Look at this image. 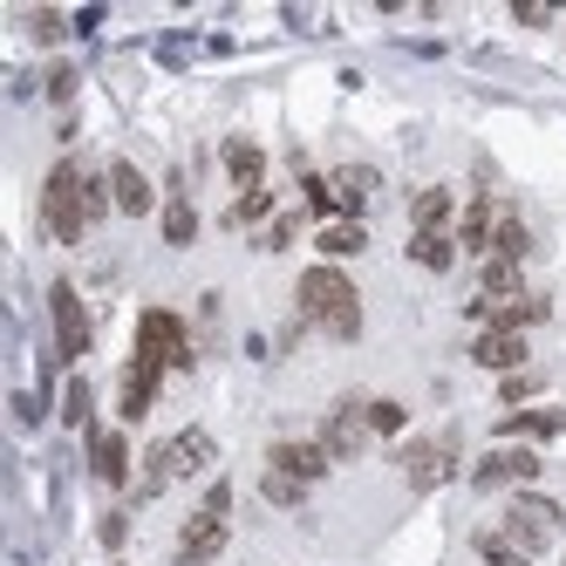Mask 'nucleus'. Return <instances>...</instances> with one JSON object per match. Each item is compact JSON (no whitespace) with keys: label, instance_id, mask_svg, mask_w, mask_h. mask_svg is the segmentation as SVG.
<instances>
[{"label":"nucleus","instance_id":"nucleus-1","mask_svg":"<svg viewBox=\"0 0 566 566\" xmlns=\"http://www.w3.org/2000/svg\"><path fill=\"white\" fill-rule=\"evenodd\" d=\"M109 206H116V198H109V171L96 178V171H83V165L62 157V165L49 171V185H42V232L55 239V247H83L90 226Z\"/></svg>","mask_w":566,"mask_h":566},{"label":"nucleus","instance_id":"nucleus-2","mask_svg":"<svg viewBox=\"0 0 566 566\" xmlns=\"http://www.w3.org/2000/svg\"><path fill=\"white\" fill-rule=\"evenodd\" d=\"M301 321L321 335H335V342H355L361 335V294H355V280L342 266H307L301 273Z\"/></svg>","mask_w":566,"mask_h":566},{"label":"nucleus","instance_id":"nucleus-3","mask_svg":"<svg viewBox=\"0 0 566 566\" xmlns=\"http://www.w3.org/2000/svg\"><path fill=\"white\" fill-rule=\"evenodd\" d=\"M212 464V430H178V437H165V443H150V458H144V492H165L171 478H198Z\"/></svg>","mask_w":566,"mask_h":566},{"label":"nucleus","instance_id":"nucleus-4","mask_svg":"<svg viewBox=\"0 0 566 566\" xmlns=\"http://www.w3.org/2000/svg\"><path fill=\"white\" fill-rule=\"evenodd\" d=\"M499 533L512 539V546H525V553H546L559 533H566V505H553V499H539V492H518L512 505H505V525Z\"/></svg>","mask_w":566,"mask_h":566},{"label":"nucleus","instance_id":"nucleus-5","mask_svg":"<svg viewBox=\"0 0 566 566\" xmlns=\"http://www.w3.org/2000/svg\"><path fill=\"white\" fill-rule=\"evenodd\" d=\"M137 361H150V369H191V342H185V321L171 307H144L137 321Z\"/></svg>","mask_w":566,"mask_h":566},{"label":"nucleus","instance_id":"nucleus-6","mask_svg":"<svg viewBox=\"0 0 566 566\" xmlns=\"http://www.w3.org/2000/svg\"><path fill=\"white\" fill-rule=\"evenodd\" d=\"M396 464L410 478V492H437V484H451V471H458V443L451 437H417V443L396 451Z\"/></svg>","mask_w":566,"mask_h":566},{"label":"nucleus","instance_id":"nucleus-7","mask_svg":"<svg viewBox=\"0 0 566 566\" xmlns=\"http://www.w3.org/2000/svg\"><path fill=\"white\" fill-rule=\"evenodd\" d=\"M314 443H321L335 464H342V458H361V443H369V396H342Z\"/></svg>","mask_w":566,"mask_h":566},{"label":"nucleus","instance_id":"nucleus-8","mask_svg":"<svg viewBox=\"0 0 566 566\" xmlns=\"http://www.w3.org/2000/svg\"><path fill=\"white\" fill-rule=\"evenodd\" d=\"M49 314H55V348H62V361H83L90 355V314H83V294H75L69 280H55V287H49Z\"/></svg>","mask_w":566,"mask_h":566},{"label":"nucleus","instance_id":"nucleus-9","mask_svg":"<svg viewBox=\"0 0 566 566\" xmlns=\"http://www.w3.org/2000/svg\"><path fill=\"white\" fill-rule=\"evenodd\" d=\"M226 533H232V518L198 505V512L185 518V533H178V566H212V559L226 553Z\"/></svg>","mask_w":566,"mask_h":566},{"label":"nucleus","instance_id":"nucleus-10","mask_svg":"<svg viewBox=\"0 0 566 566\" xmlns=\"http://www.w3.org/2000/svg\"><path fill=\"white\" fill-rule=\"evenodd\" d=\"M328 451H321V443H301V437H280L273 443V451H266V471H280V478H294V484H307V492H314V484L321 478H328Z\"/></svg>","mask_w":566,"mask_h":566},{"label":"nucleus","instance_id":"nucleus-11","mask_svg":"<svg viewBox=\"0 0 566 566\" xmlns=\"http://www.w3.org/2000/svg\"><path fill=\"white\" fill-rule=\"evenodd\" d=\"M533 478H539V451H525V443H505V451L478 458V471H471L478 492H499V484H533Z\"/></svg>","mask_w":566,"mask_h":566},{"label":"nucleus","instance_id":"nucleus-12","mask_svg":"<svg viewBox=\"0 0 566 566\" xmlns=\"http://www.w3.org/2000/svg\"><path fill=\"white\" fill-rule=\"evenodd\" d=\"M90 471H96V484L124 492V478H130V443H124V430H90Z\"/></svg>","mask_w":566,"mask_h":566},{"label":"nucleus","instance_id":"nucleus-13","mask_svg":"<svg viewBox=\"0 0 566 566\" xmlns=\"http://www.w3.org/2000/svg\"><path fill=\"white\" fill-rule=\"evenodd\" d=\"M219 165H226V178L239 185V198H247V191H260V185H266V150H260L253 137H226V150H219Z\"/></svg>","mask_w":566,"mask_h":566},{"label":"nucleus","instance_id":"nucleus-14","mask_svg":"<svg viewBox=\"0 0 566 566\" xmlns=\"http://www.w3.org/2000/svg\"><path fill=\"white\" fill-rule=\"evenodd\" d=\"M109 198H116V212H124V219H150V206H157L150 178H144L137 165H124V157L109 165Z\"/></svg>","mask_w":566,"mask_h":566},{"label":"nucleus","instance_id":"nucleus-15","mask_svg":"<svg viewBox=\"0 0 566 566\" xmlns=\"http://www.w3.org/2000/svg\"><path fill=\"white\" fill-rule=\"evenodd\" d=\"M471 361H478V369H512V376H518V361H525V335L484 328V335L471 342Z\"/></svg>","mask_w":566,"mask_h":566},{"label":"nucleus","instance_id":"nucleus-16","mask_svg":"<svg viewBox=\"0 0 566 566\" xmlns=\"http://www.w3.org/2000/svg\"><path fill=\"white\" fill-rule=\"evenodd\" d=\"M492 232H499L492 198H471L464 219H458V247H464V253H492Z\"/></svg>","mask_w":566,"mask_h":566},{"label":"nucleus","instance_id":"nucleus-17","mask_svg":"<svg viewBox=\"0 0 566 566\" xmlns=\"http://www.w3.org/2000/svg\"><path fill=\"white\" fill-rule=\"evenodd\" d=\"M157 382H165V369H150V361L130 355V369H124V417H130V423L157 402Z\"/></svg>","mask_w":566,"mask_h":566},{"label":"nucleus","instance_id":"nucleus-18","mask_svg":"<svg viewBox=\"0 0 566 566\" xmlns=\"http://www.w3.org/2000/svg\"><path fill=\"white\" fill-rule=\"evenodd\" d=\"M451 212H458V206H451V191H443V185H423V191L410 198V226H417V232H451Z\"/></svg>","mask_w":566,"mask_h":566},{"label":"nucleus","instance_id":"nucleus-19","mask_svg":"<svg viewBox=\"0 0 566 566\" xmlns=\"http://www.w3.org/2000/svg\"><path fill=\"white\" fill-rule=\"evenodd\" d=\"M492 314V328H505V335H525L533 321H546L553 314V301L546 294H518V301H505V307H484Z\"/></svg>","mask_w":566,"mask_h":566},{"label":"nucleus","instance_id":"nucleus-20","mask_svg":"<svg viewBox=\"0 0 566 566\" xmlns=\"http://www.w3.org/2000/svg\"><path fill=\"white\" fill-rule=\"evenodd\" d=\"M566 430V410H512L505 423H499V437H525V443H546V437H559Z\"/></svg>","mask_w":566,"mask_h":566},{"label":"nucleus","instance_id":"nucleus-21","mask_svg":"<svg viewBox=\"0 0 566 566\" xmlns=\"http://www.w3.org/2000/svg\"><path fill=\"white\" fill-rule=\"evenodd\" d=\"M410 260H417L423 273H451V260H458V232H410Z\"/></svg>","mask_w":566,"mask_h":566},{"label":"nucleus","instance_id":"nucleus-22","mask_svg":"<svg viewBox=\"0 0 566 566\" xmlns=\"http://www.w3.org/2000/svg\"><path fill=\"white\" fill-rule=\"evenodd\" d=\"M471 546H478V559H484V566H533V553L512 546V539L499 533V525H484V533H478Z\"/></svg>","mask_w":566,"mask_h":566},{"label":"nucleus","instance_id":"nucleus-23","mask_svg":"<svg viewBox=\"0 0 566 566\" xmlns=\"http://www.w3.org/2000/svg\"><path fill=\"white\" fill-rule=\"evenodd\" d=\"M525 253H533V232H525V219H499V232H492V260H505V266H518Z\"/></svg>","mask_w":566,"mask_h":566},{"label":"nucleus","instance_id":"nucleus-24","mask_svg":"<svg viewBox=\"0 0 566 566\" xmlns=\"http://www.w3.org/2000/svg\"><path fill=\"white\" fill-rule=\"evenodd\" d=\"M314 239H321V253H328V260H348V253H361V247H369V232H361L355 219H335V226H321Z\"/></svg>","mask_w":566,"mask_h":566},{"label":"nucleus","instance_id":"nucleus-25","mask_svg":"<svg viewBox=\"0 0 566 566\" xmlns=\"http://www.w3.org/2000/svg\"><path fill=\"white\" fill-rule=\"evenodd\" d=\"M266 212H273V191H266V185H260V191H247V198H239V206H232V212H226V226H260V219H266Z\"/></svg>","mask_w":566,"mask_h":566},{"label":"nucleus","instance_id":"nucleus-26","mask_svg":"<svg viewBox=\"0 0 566 566\" xmlns=\"http://www.w3.org/2000/svg\"><path fill=\"white\" fill-rule=\"evenodd\" d=\"M260 492H266V505H287V512H294V505L307 499V484H294V478H280V471H266V478H260Z\"/></svg>","mask_w":566,"mask_h":566},{"label":"nucleus","instance_id":"nucleus-27","mask_svg":"<svg viewBox=\"0 0 566 566\" xmlns=\"http://www.w3.org/2000/svg\"><path fill=\"white\" fill-rule=\"evenodd\" d=\"M165 239H171V247H191V239H198V212L185 206V198L165 212Z\"/></svg>","mask_w":566,"mask_h":566},{"label":"nucleus","instance_id":"nucleus-28","mask_svg":"<svg viewBox=\"0 0 566 566\" xmlns=\"http://www.w3.org/2000/svg\"><path fill=\"white\" fill-rule=\"evenodd\" d=\"M402 423H410V417H402V402H369V437H396Z\"/></svg>","mask_w":566,"mask_h":566},{"label":"nucleus","instance_id":"nucleus-29","mask_svg":"<svg viewBox=\"0 0 566 566\" xmlns=\"http://www.w3.org/2000/svg\"><path fill=\"white\" fill-rule=\"evenodd\" d=\"M62 417L75 430H90V382H69V402H62Z\"/></svg>","mask_w":566,"mask_h":566},{"label":"nucleus","instance_id":"nucleus-30","mask_svg":"<svg viewBox=\"0 0 566 566\" xmlns=\"http://www.w3.org/2000/svg\"><path fill=\"white\" fill-rule=\"evenodd\" d=\"M499 396H505V402H525V396H539V382H533V376H505Z\"/></svg>","mask_w":566,"mask_h":566},{"label":"nucleus","instance_id":"nucleus-31","mask_svg":"<svg viewBox=\"0 0 566 566\" xmlns=\"http://www.w3.org/2000/svg\"><path fill=\"white\" fill-rule=\"evenodd\" d=\"M287 239H294V219H273V226L260 232V247H287Z\"/></svg>","mask_w":566,"mask_h":566}]
</instances>
